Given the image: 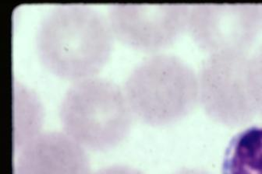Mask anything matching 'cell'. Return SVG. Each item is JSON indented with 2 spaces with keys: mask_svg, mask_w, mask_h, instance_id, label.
<instances>
[{
  "mask_svg": "<svg viewBox=\"0 0 262 174\" xmlns=\"http://www.w3.org/2000/svg\"><path fill=\"white\" fill-rule=\"evenodd\" d=\"M113 40L110 22L100 12L85 4H59L40 20L35 47L46 69L76 82L100 72L111 54Z\"/></svg>",
  "mask_w": 262,
  "mask_h": 174,
  "instance_id": "obj_1",
  "label": "cell"
},
{
  "mask_svg": "<svg viewBox=\"0 0 262 174\" xmlns=\"http://www.w3.org/2000/svg\"><path fill=\"white\" fill-rule=\"evenodd\" d=\"M131 108L113 82L91 77L74 82L59 108L64 132L84 148L103 151L118 145L129 131Z\"/></svg>",
  "mask_w": 262,
  "mask_h": 174,
  "instance_id": "obj_2",
  "label": "cell"
},
{
  "mask_svg": "<svg viewBox=\"0 0 262 174\" xmlns=\"http://www.w3.org/2000/svg\"><path fill=\"white\" fill-rule=\"evenodd\" d=\"M176 68L171 59L156 58L138 68L128 82L129 106L147 122H169L182 111L183 95Z\"/></svg>",
  "mask_w": 262,
  "mask_h": 174,
  "instance_id": "obj_3",
  "label": "cell"
},
{
  "mask_svg": "<svg viewBox=\"0 0 262 174\" xmlns=\"http://www.w3.org/2000/svg\"><path fill=\"white\" fill-rule=\"evenodd\" d=\"M14 174H91L85 148L65 132L38 134L19 148Z\"/></svg>",
  "mask_w": 262,
  "mask_h": 174,
  "instance_id": "obj_4",
  "label": "cell"
},
{
  "mask_svg": "<svg viewBox=\"0 0 262 174\" xmlns=\"http://www.w3.org/2000/svg\"><path fill=\"white\" fill-rule=\"evenodd\" d=\"M179 17L176 7L113 4L108 20L113 34L122 41L143 48H155L173 38Z\"/></svg>",
  "mask_w": 262,
  "mask_h": 174,
  "instance_id": "obj_5",
  "label": "cell"
},
{
  "mask_svg": "<svg viewBox=\"0 0 262 174\" xmlns=\"http://www.w3.org/2000/svg\"><path fill=\"white\" fill-rule=\"evenodd\" d=\"M223 174H262V126H252L235 135L228 144Z\"/></svg>",
  "mask_w": 262,
  "mask_h": 174,
  "instance_id": "obj_6",
  "label": "cell"
},
{
  "mask_svg": "<svg viewBox=\"0 0 262 174\" xmlns=\"http://www.w3.org/2000/svg\"><path fill=\"white\" fill-rule=\"evenodd\" d=\"M176 174H191V173H189V172H177V173H176Z\"/></svg>",
  "mask_w": 262,
  "mask_h": 174,
  "instance_id": "obj_7",
  "label": "cell"
}]
</instances>
